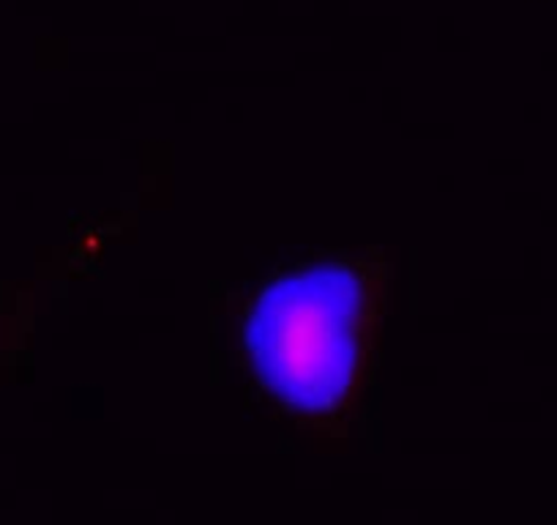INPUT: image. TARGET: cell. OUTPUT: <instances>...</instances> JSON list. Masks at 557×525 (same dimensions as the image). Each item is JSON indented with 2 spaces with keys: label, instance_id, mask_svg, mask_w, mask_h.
I'll return each instance as SVG.
<instances>
[{
  "label": "cell",
  "instance_id": "1",
  "mask_svg": "<svg viewBox=\"0 0 557 525\" xmlns=\"http://www.w3.org/2000/svg\"><path fill=\"white\" fill-rule=\"evenodd\" d=\"M363 315L361 277L342 262H314L271 282L244 329L262 389L301 414L339 408L356 383Z\"/></svg>",
  "mask_w": 557,
  "mask_h": 525
}]
</instances>
